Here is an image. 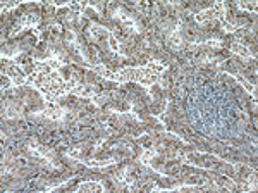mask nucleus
Instances as JSON below:
<instances>
[{
    "mask_svg": "<svg viewBox=\"0 0 258 193\" xmlns=\"http://www.w3.org/2000/svg\"><path fill=\"white\" fill-rule=\"evenodd\" d=\"M17 62L22 64V66H29L31 64V59H29L28 55H19V57H17Z\"/></svg>",
    "mask_w": 258,
    "mask_h": 193,
    "instance_id": "7ed1b4c3",
    "label": "nucleus"
},
{
    "mask_svg": "<svg viewBox=\"0 0 258 193\" xmlns=\"http://www.w3.org/2000/svg\"><path fill=\"white\" fill-rule=\"evenodd\" d=\"M35 133L36 134H45V126H42V124L35 126Z\"/></svg>",
    "mask_w": 258,
    "mask_h": 193,
    "instance_id": "0eeeda50",
    "label": "nucleus"
},
{
    "mask_svg": "<svg viewBox=\"0 0 258 193\" xmlns=\"http://www.w3.org/2000/svg\"><path fill=\"white\" fill-rule=\"evenodd\" d=\"M62 33H64V29H62L60 24H53V26L48 28V38H50V40H59Z\"/></svg>",
    "mask_w": 258,
    "mask_h": 193,
    "instance_id": "f257e3e1",
    "label": "nucleus"
},
{
    "mask_svg": "<svg viewBox=\"0 0 258 193\" xmlns=\"http://www.w3.org/2000/svg\"><path fill=\"white\" fill-rule=\"evenodd\" d=\"M141 145H143V147H150V145H152V143H150V140H143V141H141Z\"/></svg>",
    "mask_w": 258,
    "mask_h": 193,
    "instance_id": "6e6552de",
    "label": "nucleus"
},
{
    "mask_svg": "<svg viewBox=\"0 0 258 193\" xmlns=\"http://www.w3.org/2000/svg\"><path fill=\"white\" fill-rule=\"evenodd\" d=\"M203 162H205L206 167H217V166H219V164L215 162V159H212V157H205V159H203Z\"/></svg>",
    "mask_w": 258,
    "mask_h": 193,
    "instance_id": "39448f33",
    "label": "nucleus"
},
{
    "mask_svg": "<svg viewBox=\"0 0 258 193\" xmlns=\"http://www.w3.org/2000/svg\"><path fill=\"white\" fill-rule=\"evenodd\" d=\"M206 81H208V74H205V73H201V74L196 78V83H198V85H205Z\"/></svg>",
    "mask_w": 258,
    "mask_h": 193,
    "instance_id": "423d86ee",
    "label": "nucleus"
},
{
    "mask_svg": "<svg viewBox=\"0 0 258 193\" xmlns=\"http://www.w3.org/2000/svg\"><path fill=\"white\" fill-rule=\"evenodd\" d=\"M184 33H186V36L189 38V40H195L196 35H198V33H196L193 28H184Z\"/></svg>",
    "mask_w": 258,
    "mask_h": 193,
    "instance_id": "20e7f679",
    "label": "nucleus"
},
{
    "mask_svg": "<svg viewBox=\"0 0 258 193\" xmlns=\"http://www.w3.org/2000/svg\"><path fill=\"white\" fill-rule=\"evenodd\" d=\"M16 164L19 167H28V166H29V159L24 157V155H17L16 157Z\"/></svg>",
    "mask_w": 258,
    "mask_h": 193,
    "instance_id": "f03ea898",
    "label": "nucleus"
}]
</instances>
